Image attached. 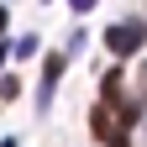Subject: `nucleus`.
<instances>
[{
    "label": "nucleus",
    "mask_w": 147,
    "mask_h": 147,
    "mask_svg": "<svg viewBox=\"0 0 147 147\" xmlns=\"http://www.w3.org/2000/svg\"><path fill=\"white\" fill-rule=\"evenodd\" d=\"M105 47H110V58H137V53L147 47V21H121V26H110L105 32Z\"/></svg>",
    "instance_id": "nucleus-1"
},
{
    "label": "nucleus",
    "mask_w": 147,
    "mask_h": 147,
    "mask_svg": "<svg viewBox=\"0 0 147 147\" xmlns=\"http://www.w3.org/2000/svg\"><path fill=\"white\" fill-rule=\"evenodd\" d=\"M58 79H63V53H47V63H42V84H37V110H47V105H53Z\"/></svg>",
    "instance_id": "nucleus-2"
},
{
    "label": "nucleus",
    "mask_w": 147,
    "mask_h": 147,
    "mask_svg": "<svg viewBox=\"0 0 147 147\" xmlns=\"http://www.w3.org/2000/svg\"><path fill=\"white\" fill-rule=\"evenodd\" d=\"M68 11H79V16H84V11H95V0H68Z\"/></svg>",
    "instance_id": "nucleus-3"
},
{
    "label": "nucleus",
    "mask_w": 147,
    "mask_h": 147,
    "mask_svg": "<svg viewBox=\"0 0 147 147\" xmlns=\"http://www.w3.org/2000/svg\"><path fill=\"white\" fill-rule=\"evenodd\" d=\"M105 147H131V142H126V137H110V142H105Z\"/></svg>",
    "instance_id": "nucleus-4"
},
{
    "label": "nucleus",
    "mask_w": 147,
    "mask_h": 147,
    "mask_svg": "<svg viewBox=\"0 0 147 147\" xmlns=\"http://www.w3.org/2000/svg\"><path fill=\"white\" fill-rule=\"evenodd\" d=\"M5 21H11V11H5V5H0V32H5Z\"/></svg>",
    "instance_id": "nucleus-5"
},
{
    "label": "nucleus",
    "mask_w": 147,
    "mask_h": 147,
    "mask_svg": "<svg viewBox=\"0 0 147 147\" xmlns=\"http://www.w3.org/2000/svg\"><path fill=\"white\" fill-rule=\"evenodd\" d=\"M0 58H11V53H5V47H0Z\"/></svg>",
    "instance_id": "nucleus-6"
},
{
    "label": "nucleus",
    "mask_w": 147,
    "mask_h": 147,
    "mask_svg": "<svg viewBox=\"0 0 147 147\" xmlns=\"http://www.w3.org/2000/svg\"><path fill=\"white\" fill-rule=\"evenodd\" d=\"M0 147H16V142H0Z\"/></svg>",
    "instance_id": "nucleus-7"
}]
</instances>
